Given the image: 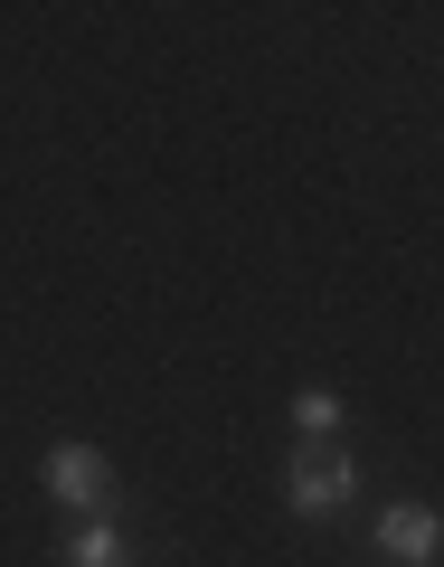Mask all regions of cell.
Wrapping results in <instances>:
<instances>
[{"instance_id":"cell-1","label":"cell","mask_w":444,"mask_h":567,"mask_svg":"<svg viewBox=\"0 0 444 567\" xmlns=\"http://www.w3.org/2000/svg\"><path fill=\"white\" fill-rule=\"evenodd\" d=\"M360 502V464L350 454H293L283 464V511L293 520H331V511Z\"/></svg>"},{"instance_id":"cell-2","label":"cell","mask_w":444,"mask_h":567,"mask_svg":"<svg viewBox=\"0 0 444 567\" xmlns=\"http://www.w3.org/2000/svg\"><path fill=\"white\" fill-rule=\"evenodd\" d=\"M39 483H48V502H66V511H104L114 502V473H104L95 445H48Z\"/></svg>"},{"instance_id":"cell-3","label":"cell","mask_w":444,"mask_h":567,"mask_svg":"<svg viewBox=\"0 0 444 567\" xmlns=\"http://www.w3.org/2000/svg\"><path fill=\"white\" fill-rule=\"evenodd\" d=\"M379 558H388V567H435V558H444V511H435V502L379 511Z\"/></svg>"},{"instance_id":"cell-5","label":"cell","mask_w":444,"mask_h":567,"mask_svg":"<svg viewBox=\"0 0 444 567\" xmlns=\"http://www.w3.org/2000/svg\"><path fill=\"white\" fill-rule=\"evenodd\" d=\"M293 425H303V435H331V425H341V398H331V388H303V398H293Z\"/></svg>"},{"instance_id":"cell-4","label":"cell","mask_w":444,"mask_h":567,"mask_svg":"<svg viewBox=\"0 0 444 567\" xmlns=\"http://www.w3.org/2000/svg\"><path fill=\"white\" fill-rule=\"evenodd\" d=\"M66 567H123V529L95 511V520H85L76 539H66Z\"/></svg>"}]
</instances>
